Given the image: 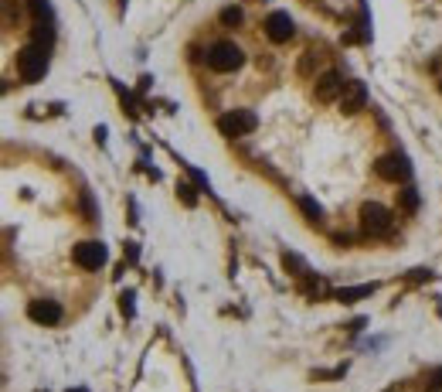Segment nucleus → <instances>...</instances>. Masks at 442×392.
Returning a JSON list of instances; mask_svg holds the SVG:
<instances>
[{
	"label": "nucleus",
	"instance_id": "obj_1",
	"mask_svg": "<svg viewBox=\"0 0 442 392\" xmlns=\"http://www.w3.org/2000/svg\"><path fill=\"white\" fill-rule=\"evenodd\" d=\"M17 72H21V82H38L45 79L48 72V48L41 45H24L17 51Z\"/></svg>",
	"mask_w": 442,
	"mask_h": 392
},
{
	"label": "nucleus",
	"instance_id": "obj_2",
	"mask_svg": "<svg viewBox=\"0 0 442 392\" xmlns=\"http://www.w3.org/2000/svg\"><path fill=\"white\" fill-rule=\"evenodd\" d=\"M204 58H208L211 72H238L242 62H245V55H242V48L235 41H214Z\"/></svg>",
	"mask_w": 442,
	"mask_h": 392
},
{
	"label": "nucleus",
	"instance_id": "obj_3",
	"mask_svg": "<svg viewBox=\"0 0 442 392\" xmlns=\"http://www.w3.org/2000/svg\"><path fill=\"white\" fill-rule=\"evenodd\" d=\"M256 113L252 109H232V113H225V116H218V133L221 137H228V140H235V137H245V133H252L256 130Z\"/></svg>",
	"mask_w": 442,
	"mask_h": 392
},
{
	"label": "nucleus",
	"instance_id": "obj_4",
	"mask_svg": "<svg viewBox=\"0 0 442 392\" xmlns=\"http://www.w3.org/2000/svg\"><path fill=\"white\" fill-rule=\"evenodd\" d=\"M360 229L367 235H384L391 229V211L384 205H378V201H364L360 205Z\"/></svg>",
	"mask_w": 442,
	"mask_h": 392
},
{
	"label": "nucleus",
	"instance_id": "obj_5",
	"mask_svg": "<svg viewBox=\"0 0 442 392\" xmlns=\"http://www.w3.org/2000/svg\"><path fill=\"white\" fill-rule=\"evenodd\" d=\"M262 27H265V34H269V41H275V45H282V41H289L296 34V24H293V17L286 10H272L265 17Z\"/></svg>",
	"mask_w": 442,
	"mask_h": 392
},
{
	"label": "nucleus",
	"instance_id": "obj_6",
	"mask_svg": "<svg viewBox=\"0 0 442 392\" xmlns=\"http://www.w3.org/2000/svg\"><path fill=\"white\" fill-rule=\"evenodd\" d=\"M75 263L82 266V270H99L102 263H106V246L102 242H95V239H86V242H79L75 246Z\"/></svg>",
	"mask_w": 442,
	"mask_h": 392
},
{
	"label": "nucleus",
	"instance_id": "obj_7",
	"mask_svg": "<svg viewBox=\"0 0 442 392\" xmlns=\"http://www.w3.org/2000/svg\"><path fill=\"white\" fill-rule=\"evenodd\" d=\"M374 171H378V178H381V181H395V185L408 178V164H405V157H398V154L381 157V161L374 164Z\"/></svg>",
	"mask_w": 442,
	"mask_h": 392
},
{
	"label": "nucleus",
	"instance_id": "obj_8",
	"mask_svg": "<svg viewBox=\"0 0 442 392\" xmlns=\"http://www.w3.org/2000/svg\"><path fill=\"white\" fill-rule=\"evenodd\" d=\"M27 317L38 321V324H45V327H51V324L62 321V307L55 300H31L27 303Z\"/></svg>",
	"mask_w": 442,
	"mask_h": 392
},
{
	"label": "nucleus",
	"instance_id": "obj_9",
	"mask_svg": "<svg viewBox=\"0 0 442 392\" xmlns=\"http://www.w3.org/2000/svg\"><path fill=\"white\" fill-rule=\"evenodd\" d=\"M341 109L344 113H360L364 109V102H367V89H364V82H344V89H341Z\"/></svg>",
	"mask_w": 442,
	"mask_h": 392
},
{
	"label": "nucleus",
	"instance_id": "obj_10",
	"mask_svg": "<svg viewBox=\"0 0 442 392\" xmlns=\"http://www.w3.org/2000/svg\"><path fill=\"white\" fill-rule=\"evenodd\" d=\"M341 89H344V82H341V76H337V72H323V76L317 79V99H320V102H334V99H341Z\"/></svg>",
	"mask_w": 442,
	"mask_h": 392
},
{
	"label": "nucleus",
	"instance_id": "obj_11",
	"mask_svg": "<svg viewBox=\"0 0 442 392\" xmlns=\"http://www.w3.org/2000/svg\"><path fill=\"white\" fill-rule=\"evenodd\" d=\"M374 294V284H364V287H344V290H337V300L341 303H351V300H360V297H371Z\"/></svg>",
	"mask_w": 442,
	"mask_h": 392
},
{
	"label": "nucleus",
	"instance_id": "obj_12",
	"mask_svg": "<svg viewBox=\"0 0 442 392\" xmlns=\"http://www.w3.org/2000/svg\"><path fill=\"white\" fill-rule=\"evenodd\" d=\"M299 208L310 215V222H320V215H323V211H320V205H317L313 198H299Z\"/></svg>",
	"mask_w": 442,
	"mask_h": 392
},
{
	"label": "nucleus",
	"instance_id": "obj_13",
	"mask_svg": "<svg viewBox=\"0 0 442 392\" xmlns=\"http://www.w3.org/2000/svg\"><path fill=\"white\" fill-rule=\"evenodd\" d=\"M221 24H228V27L242 24V10H238V7H225V10H221Z\"/></svg>",
	"mask_w": 442,
	"mask_h": 392
},
{
	"label": "nucleus",
	"instance_id": "obj_14",
	"mask_svg": "<svg viewBox=\"0 0 442 392\" xmlns=\"http://www.w3.org/2000/svg\"><path fill=\"white\" fill-rule=\"evenodd\" d=\"M402 208H405V211H415V208H419V195H415V188H402Z\"/></svg>",
	"mask_w": 442,
	"mask_h": 392
},
{
	"label": "nucleus",
	"instance_id": "obj_15",
	"mask_svg": "<svg viewBox=\"0 0 442 392\" xmlns=\"http://www.w3.org/2000/svg\"><path fill=\"white\" fill-rule=\"evenodd\" d=\"M180 195H184V201H187V205H194V188H187V185H180Z\"/></svg>",
	"mask_w": 442,
	"mask_h": 392
},
{
	"label": "nucleus",
	"instance_id": "obj_16",
	"mask_svg": "<svg viewBox=\"0 0 442 392\" xmlns=\"http://www.w3.org/2000/svg\"><path fill=\"white\" fill-rule=\"evenodd\" d=\"M432 386H436V389H442V372H436V376H432Z\"/></svg>",
	"mask_w": 442,
	"mask_h": 392
},
{
	"label": "nucleus",
	"instance_id": "obj_17",
	"mask_svg": "<svg viewBox=\"0 0 442 392\" xmlns=\"http://www.w3.org/2000/svg\"><path fill=\"white\" fill-rule=\"evenodd\" d=\"M75 392H82V389H75Z\"/></svg>",
	"mask_w": 442,
	"mask_h": 392
}]
</instances>
